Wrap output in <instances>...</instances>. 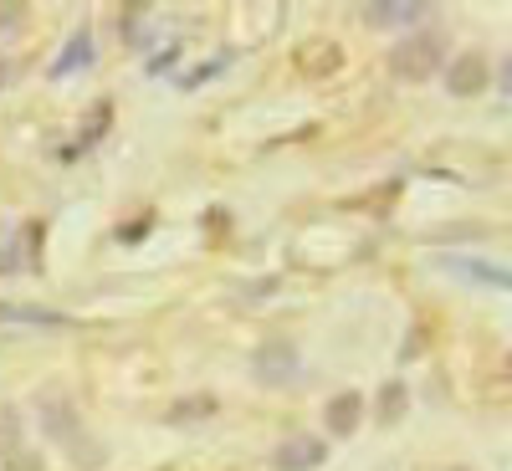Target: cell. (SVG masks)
<instances>
[{
  "instance_id": "obj_7",
  "label": "cell",
  "mask_w": 512,
  "mask_h": 471,
  "mask_svg": "<svg viewBox=\"0 0 512 471\" xmlns=\"http://www.w3.org/2000/svg\"><path fill=\"white\" fill-rule=\"evenodd\" d=\"M359 415H364V395L359 390H344V395H333L323 420H328V431L333 436H354L359 431Z\"/></svg>"
},
{
  "instance_id": "obj_3",
  "label": "cell",
  "mask_w": 512,
  "mask_h": 471,
  "mask_svg": "<svg viewBox=\"0 0 512 471\" xmlns=\"http://www.w3.org/2000/svg\"><path fill=\"white\" fill-rule=\"evenodd\" d=\"M251 369H256V379H262V384H292L297 369H303V364H297V344H292V338H272V344L256 349Z\"/></svg>"
},
{
  "instance_id": "obj_14",
  "label": "cell",
  "mask_w": 512,
  "mask_h": 471,
  "mask_svg": "<svg viewBox=\"0 0 512 471\" xmlns=\"http://www.w3.org/2000/svg\"><path fill=\"white\" fill-rule=\"evenodd\" d=\"M210 410H216V400H210V395H200V400H180L175 410H169V420H205Z\"/></svg>"
},
{
  "instance_id": "obj_17",
  "label": "cell",
  "mask_w": 512,
  "mask_h": 471,
  "mask_svg": "<svg viewBox=\"0 0 512 471\" xmlns=\"http://www.w3.org/2000/svg\"><path fill=\"white\" fill-rule=\"evenodd\" d=\"M497 88L512 98V52H507V62H502V77H497Z\"/></svg>"
},
{
  "instance_id": "obj_1",
  "label": "cell",
  "mask_w": 512,
  "mask_h": 471,
  "mask_svg": "<svg viewBox=\"0 0 512 471\" xmlns=\"http://www.w3.org/2000/svg\"><path fill=\"white\" fill-rule=\"evenodd\" d=\"M36 415H41V431H47L57 446L77 451V461H82V466H98V461H103V446H98L88 431H82L77 405H72V395H67V390H41V395H36Z\"/></svg>"
},
{
  "instance_id": "obj_15",
  "label": "cell",
  "mask_w": 512,
  "mask_h": 471,
  "mask_svg": "<svg viewBox=\"0 0 512 471\" xmlns=\"http://www.w3.org/2000/svg\"><path fill=\"white\" fill-rule=\"evenodd\" d=\"M6 318H16V323H62L57 313H36V308H6Z\"/></svg>"
},
{
  "instance_id": "obj_6",
  "label": "cell",
  "mask_w": 512,
  "mask_h": 471,
  "mask_svg": "<svg viewBox=\"0 0 512 471\" xmlns=\"http://www.w3.org/2000/svg\"><path fill=\"white\" fill-rule=\"evenodd\" d=\"M441 267L466 277V282H482V287H497V292H512V272L497 267V262H477V256H441Z\"/></svg>"
},
{
  "instance_id": "obj_8",
  "label": "cell",
  "mask_w": 512,
  "mask_h": 471,
  "mask_svg": "<svg viewBox=\"0 0 512 471\" xmlns=\"http://www.w3.org/2000/svg\"><path fill=\"white\" fill-rule=\"evenodd\" d=\"M93 62V31L88 26H82L72 41H67V52L52 62V77H67V72H82V67H88Z\"/></svg>"
},
{
  "instance_id": "obj_10",
  "label": "cell",
  "mask_w": 512,
  "mask_h": 471,
  "mask_svg": "<svg viewBox=\"0 0 512 471\" xmlns=\"http://www.w3.org/2000/svg\"><path fill=\"white\" fill-rule=\"evenodd\" d=\"M108 123H113V103H108V98H98V103L88 108V118H82V144H77V149H67V159H72V154H82L88 144H98Z\"/></svg>"
},
{
  "instance_id": "obj_13",
  "label": "cell",
  "mask_w": 512,
  "mask_h": 471,
  "mask_svg": "<svg viewBox=\"0 0 512 471\" xmlns=\"http://www.w3.org/2000/svg\"><path fill=\"white\" fill-rule=\"evenodd\" d=\"M405 405H410V390H405L400 379H390V384L379 390V420H400Z\"/></svg>"
},
{
  "instance_id": "obj_19",
  "label": "cell",
  "mask_w": 512,
  "mask_h": 471,
  "mask_svg": "<svg viewBox=\"0 0 512 471\" xmlns=\"http://www.w3.org/2000/svg\"><path fill=\"white\" fill-rule=\"evenodd\" d=\"M451 471H472V466H451Z\"/></svg>"
},
{
  "instance_id": "obj_18",
  "label": "cell",
  "mask_w": 512,
  "mask_h": 471,
  "mask_svg": "<svg viewBox=\"0 0 512 471\" xmlns=\"http://www.w3.org/2000/svg\"><path fill=\"white\" fill-rule=\"evenodd\" d=\"M11 77H16V62H11V57H0V88H11Z\"/></svg>"
},
{
  "instance_id": "obj_4",
  "label": "cell",
  "mask_w": 512,
  "mask_h": 471,
  "mask_svg": "<svg viewBox=\"0 0 512 471\" xmlns=\"http://www.w3.org/2000/svg\"><path fill=\"white\" fill-rule=\"evenodd\" d=\"M328 461V446L318 436H287L272 451V471H318Z\"/></svg>"
},
{
  "instance_id": "obj_16",
  "label": "cell",
  "mask_w": 512,
  "mask_h": 471,
  "mask_svg": "<svg viewBox=\"0 0 512 471\" xmlns=\"http://www.w3.org/2000/svg\"><path fill=\"white\" fill-rule=\"evenodd\" d=\"M6 471H41V461H36V456H26V451H16V456L6 461Z\"/></svg>"
},
{
  "instance_id": "obj_11",
  "label": "cell",
  "mask_w": 512,
  "mask_h": 471,
  "mask_svg": "<svg viewBox=\"0 0 512 471\" xmlns=\"http://www.w3.org/2000/svg\"><path fill=\"white\" fill-rule=\"evenodd\" d=\"M21 431H26V425H21V410H16V405H0V466H6V461L21 451Z\"/></svg>"
},
{
  "instance_id": "obj_2",
  "label": "cell",
  "mask_w": 512,
  "mask_h": 471,
  "mask_svg": "<svg viewBox=\"0 0 512 471\" xmlns=\"http://www.w3.org/2000/svg\"><path fill=\"white\" fill-rule=\"evenodd\" d=\"M441 47L446 41L436 31H415V36H400V47L390 52V72L400 82H425V77H436L441 67Z\"/></svg>"
},
{
  "instance_id": "obj_12",
  "label": "cell",
  "mask_w": 512,
  "mask_h": 471,
  "mask_svg": "<svg viewBox=\"0 0 512 471\" xmlns=\"http://www.w3.org/2000/svg\"><path fill=\"white\" fill-rule=\"evenodd\" d=\"M425 16V0H379V6L369 11V21H379V26H390V21H420Z\"/></svg>"
},
{
  "instance_id": "obj_9",
  "label": "cell",
  "mask_w": 512,
  "mask_h": 471,
  "mask_svg": "<svg viewBox=\"0 0 512 471\" xmlns=\"http://www.w3.org/2000/svg\"><path fill=\"white\" fill-rule=\"evenodd\" d=\"M297 67H303L308 77L318 72V77H328V72H338L344 67V52H338V41H313V47L297 57Z\"/></svg>"
},
{
  "instance_id": "obj_5",
  "label": "cell",
  "mask_w": 512,
  "mask_h": 471,
  "mask_svg": "<svg viewBox=\"0 0 512 471\" xmlns=\"http://www.w3.org/2000/svg\"><path fill=\"white\" fill-rule=\"evenodd\" d=\"M482 88H487V57L482 52H461L446 67V93L451 98H477Z\"/></svg>"
}]
</instances>
